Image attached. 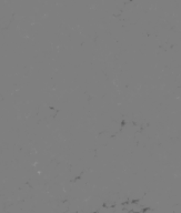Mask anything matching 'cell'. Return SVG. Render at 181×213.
<instances>
[{
    "instance_id": "obj_1",
    "label": "cell",
    "mask_w": 181,
    "mask_h": 213,
    "mask_svg": "<svg viewBox=\"0 0 181 213\" xmlns=\"http://www.w3.org/2000/svg\"><path fill=\"white\" fill-rule=\"evenodd\" d=\"M123 210L128 213H144L148 210V208L139 201L131 200L123 203Z\"/></svg>"
}]
</instances>
